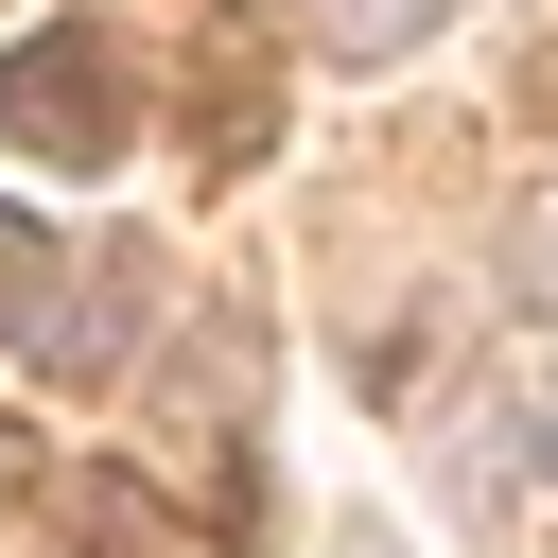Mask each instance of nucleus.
<instances>
[{"mask_svg":"<svg viewBox=\"0 0 558 558\" xmlns=\"http://www.w3.org/2000/svg\"><path fill=\"white\" fill-rule=\"evenodd\" d=\"M0 140H17V157H52V174L122 157V35H105V17L17 35V52H0Z\"/></svg>","mask_w":558,"mask_h":558,"instance_id":"obj_1","label":"nucleus"},{"mask_svg":"<svg viewBox=\"0 0 558 558\" xmlns=\"http://www.w3.org/2000/svg\"><path fill=\"white\" fill-rule=\"evenodd\" d=\"M262 122H279V105H262V17H227V35L192 52V140H209V157H262Z\"/></svg>","mask_w":558,"mask_h":558,"instance_id":"obj_2","label":"nucleus"},{"mask_svg":"<svg viewBox=\"0 0 558 558\" xmlns=\"http://www.w3.org/2000/svg\"><path fill=\"white\" fill-rule=\"evenodd\" d=\"M52 279H70V244H52L35 209H0V349H35V331H52Z\"/></svg>","mask_w":558,"mask_h":558,"instance_id":"obj_3","label":"nucleus"},{"mask_svg":"<svg viewBox=\"0 0 558 558\" xmlns=\"http://www.w3.org/2000/svg\"><path fill=\"white\" fill-rule=\"evenodd\" d=\"M436 17H453V0H314V35H331L349 70H384V52H418Z\"/></svg>","mask_w":558,"mask_h":558,"instance_id":"obj_4","label":"nucleus"},{"mask_svg":"<svg viewBox=\"0 0 558 558\" xmlns=\"http://www.w3.org/2000/svg\"><path fill=\"white\" fill-rule=\"evenodd\" d=\"M506 279H523V314H541V331H558V192H541V209H523V227H506Z\"/></svg>","mask_w":558,"mask_h":558,"instance_id":"obj_5","label":"nucleus"},{"mask_svg":"<svg viewBox=\"0 0 558 558\" xmlns=\"http://www.w3.org/2000/svg\"><path fill=\"white\" fill-rule=\"evenodd\" d=\"M523 471H541V488H558V349H541V366H523Z\"/></svg>","mask_w":558,"mask_h":558,"instance_id":"obj_6","label":"nucleus"},{"mask_svg":"<svg viewBox=\"0 0 558 558\" xmlns=\"http://www.w3.org/2000/svg\"><path fill=\"white\" fill-rule=\"evenodd\" d=\"M17 471H35V453H17V436H0V488H17Z\"/></svg>","mask_w":558,"mask_h":558,"instance_id":"obj_7","label":"nucleus"}]
</instances>
